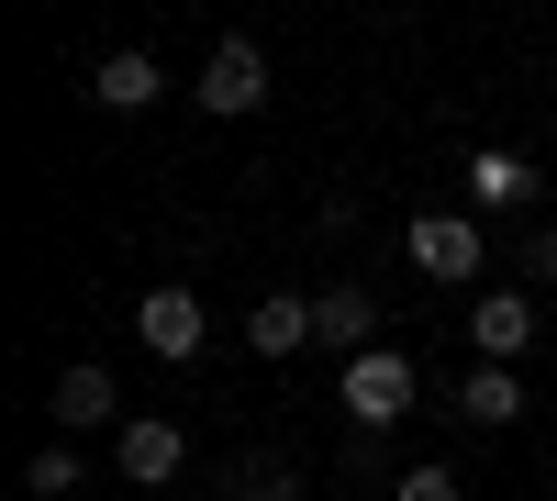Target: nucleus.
<instances>
[{
	"label": "nucleus",
	"mask_w": 557,
	"mask_h": 501,
	"mask_svg": "<svg viewBox=\"0 0 557 501\" xmlns=\"http://www.w3.org/2000/svg\"><path fill=\"white\" fill-rule=\"evenodd\" d=\"M524 279H557V223H535V235H524Z\"/></svg>",
	"instance_id": "15"
},
{
	"label": "nucleus",
	"mask_w": 557,
	"mask_h": 501,
	"mask_svg": "<svg viewBox=\"0 0 557 501\" xmlns=\"http://www.w3.org/2000/svg\"><path fill=\"white\" fill-rule=\"evenodd\" d=\"M457 413H469V424H524V368H491V356H480V368L457 379Z\"/></svg>",
	"instance_id": "11"
},
{
	"label": "nucleus",
	"mask_w": 557,
	"mask_h": 501,
	"mask_svg": "<svg viewBox=\"0 0 557 501\" xmlns=\"http://www.w3.org/2000/svg\"><path fill=\"white\" fill-rule=\"evenodd\" d=\"M246 346H257V356H290V346H312V301H290V290H268V301L246 312Z\"/></svg>",
	"instance_id": "12"
},
{
	"label": "nucleus",
	"mask_w": 557,
	"mask_h": 501,
	"mask_svg": "<svg viewBox=\"0 0 557 501\" xmlns=\"http://www.w3.org/2000/svg\"><path fill=\"white\" fill-rule=\"evenodd\" d=\"M78 479H89V458H78V446H34V468H23V490H34V501H67Z\"/></svg>",
	"instance_id": "13"
},
{
	"label": "nucleus",
	"mask_w": 557,
	"mask_h": 501,
	"mask_svg": "<svg viewBox=\"0 0 557 501\" xmlns=\"http://www.w3.org/2000/svg\"><path fill=\"white\" fill-rule=\"evenodd\" d=\"M235 501H301V479L278 458H235Z\"/></svg>",
	"instance_id": "14"
},
{
	"label": "nucleus",
	"mask_w": 557,
	"mask_h": 501,
	"mask_svg": "<svg viewBox=\"0 0 557 501\" xmlns=\"http://www.w3.org/2000/svg\"><path fill=\"white\" fill-rule=\"evenodd\" d=\"M412 267L424 279H480V212H412Z\"/></svg>",
	"instance_id": "3"
},
{
	"label": "nucleus",
	"mask_w": 557,
	"mask_h": 501,
	"mask_svg": "<svg viewBox=\"0 0 557 501\" xmlns=\"http://www.w3.org/2000/svg\"><path fill=\"white\" fill-rule=\"evenodd\" d=\"M190 101H201V112H223V123H235V112H257V101H268V57H257L246 34H223V45H212V67H201V89H190Z\"/></svg>",
	"instance_id": "2"
},
{
	"label": "nucleus",
	"mask_w": 557,
	"mask_h": 501,
	"mask_svg": "<svg viewBox=\"0 0 557 501\" xmlns=\"http://www.w3.org/2000/svg\"><path fill=\"white\" fill-rule=\"evenodd\" d=\"M469 346L491 356V368H513V356L535 346V301H524V290H480V301H469Z\"/></svg>",
	"instance_id": "5"
},
{
	"label": "nucleus",
	"mask_w": 557,
	"mask_h": 501,
	"mask_svg": "<svg viewBox=\"0 0 557 501\" xmlns=\"http://www.w3.org/2000/svg\"><path fill=\"white\" fill-rule=\"evenodd\" d=\"M391 501H457V479H446V468H412V479H401Z\"/></svg>",
	"instance_id": "16"
},
{
	"label": "nucleus",
	"mask_w": 557,
	"mask_h": 501,
	"mask_svg": "<svg viewBox=\"0 0 557 501\" xmlns=\"http://www.w3.org/2000/svg\"><path fill=\"white\" fill-rule=\"evenodd\" d=\"M157 89H168V67L146 57V45H123V57H101V78H89V101H101V112H146Z\"/></svg>",
	"instance_id": "9"
},
{
	"label": "nucleus",
	"mask_w": 557,
	"mask_h": 501,
	"mask_svg": "<svg viewBox=\"0 0 557 501\" xmlns=\"http://www.w3.org/2000/svg\"><path fill=\"white\" fill-rule=\"evenodd\" d=\"M412 401H424V368L412 356H391V346H368V356H346V413L380 435V424H401Z\"/></svg>",
	"instance_id": "1"
},
{
	"label": "nucleus",
	"mask_w": 557,
	"mask_h": 501,
	"mask_svg": "<svg viewBox=\"0 0 557 501\" xmlns=\"http://www.w3.org/2000/svg\"><path fill=\"white\" fill-rule=\"evenodd\" d=\"M134 335H146V356H168V368H190V356H201V301L190 290H146V301H134Z\"/></svg>",
	"instance_id": "4"
},
{
	"label": "nucleus",
	"mask_w": 557,
	"mask_h": 501,
	"mask_svg": "<svg viewBox=\"0 0 557 501\" xmlns=\"http://www.w3.org/2000/svg\"><path fill=\"white\" fill-rule=\"evenodd\" d=\"M112 413H123V401H112V368L67 356V368H57V424H67V435H89V424H112Z\"/></svg>",
	"instance_id": "10"
},
{
	"label": "nucleus",
	"mask_w": 557,
	"mask_h": 501,
	"mask_svg": "<svg viewBox=\"0 0 557 501\" xmlns=\"http://www.w3.org/2000/svg\"><path fill=\"white\" fill-rule=\"evenodd\" d=\"M312 346H335V356H368V346H380V301H368L357 279H335V290L312 301Z\"/></svg>",
	"instance_id": "6"
},
{
	"label": "nucleus",
	"mask_w": 557,
	"mask_h": 501,
	"mask_svg": "<svg viewBox=\"0 0 557 501\" xmlns=\"http://www.w3.org/2000/svg\"><path fill=\"white\" fill-rule=\"evenodd\" d=\"M178 458H190V435H178V424H123V446H112V468L134 479V490H157V479H178Z\"/></svg>",
	"instance_id": "7"
},
{
	"label": "nucleus",
	"mask_w": 557,
	"mask_h": 501,
	"mask_svg": "<svg viewBox=\"0 0 557 501\" xmlns=\"http://www.w3.org/2000/svg\"><path fill=\"white\" fill-rule=\"evenodd\" d=\"M535 190H546V178H535L513 146H480V156H469V212H524Z\"/></svg>",
	"instance_id": "8"
}]
</instances>
